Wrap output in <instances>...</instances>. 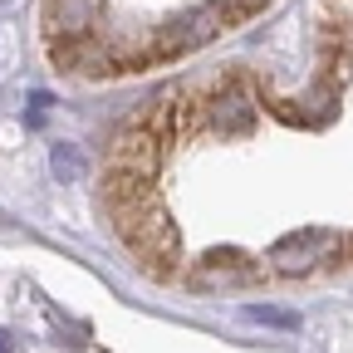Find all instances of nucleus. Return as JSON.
I'll list each match as a JSON object with an SVG mask.
<instances>
[{
  "mask_svg": "<svg viewBox=\"0 0 353 353\" xmlns=\"http://www.w3.org/2000/svg\"><path fill=\"white\" fill-rule=\"evenodd\" d=\"M103 196H108V206H113V211H128V206L152 201V196H157L152 172H143V167H118V162H113L108 182H103Z\"/></svg>",
  "mask_w": 353,
  "mask_h": 353,
  "instance_id": "nucleus-6",
  "label": "nucleus"
},
{
  "mask_svg": "<svg viewBox=\"0 0 353 353\" xmlns=\"http://www.w3.org/2000/svg\"><path fill=\"white\" fill-rule=\"evenodd\" d=\"M167 148L157 143V132L148 128V118H132L123 132H118V143H113V162L118 167H143V172H157V157Z\"/></svg>",
  "mask_w": 353,
  "mask_h": 353,
  "instance_id": "nucleus-4",
  "label": "nucleus"
},
{
  "mask_svg": "<svg viewBox=\"0 0 353 353\" xmlns=\"http://www.w3.org/2000/svg\"><path fill=\"white\" fill-rule=\"evenodd\" d=\"M270 270L275 275H304V270H314V265L324 260H339V231L329 226H304V231H290L270 245Z\"/></svg>",
  "mask_w": 353,
  "mask_h": 353,
  "instance_id": "nucleus-1",
  "label": "nucleus"
},
{
  "mask_svg": "<svg viewBox=\"0 0 353 353\" xmlns=\"http://www.w3.org/2000/svg\"><path fill=\"white\" fill-rule=\"evenodd\" d=\"M245 319H255V324H280V329H294V314H285V309H260V304H250V309H245Z\"/></svg>",
  "mask_w": 353,
  "mask_h": 353,
  "instance_id": "nucleus-8",
  "label": "nucleus"
},
{
  "mask_svg": "<svg viewBox=\"0 0 353 353\" xmlns=\"http://www.w3.org/2000/svg\"><path fill=\"white\" fill-rule=\"evenodd\" d=\"M10 348H15V343H10V334H6V329H0V353H10Z\"/></svg>",
  "mask_w": 353,
  "mask_h": 353,
  "instance_id": "nucleus-9",
  "label": "nucleus"
},
{
  "mask_svg": "<svg viewBox=\"0 0 353 353\" xmlns=\"http://www.w3.org/2000/svg\"><path fill=\"white\" fill-rule=\"evenodd\" d=\"M50 162H54V172L64 176V182H79V176H83V152H79L74 143H54Z\"/></svg>",
  "mask_w": 353,
  "mask_h": 353,
  "instance_id": "nucleus-7",
  "label": "nucleus"
},
{
  "mask_svg": "<svg viewBox=\"0 0 353 353\" xmlns=\"http://www.w3.org/2000/svg\"><path fill=\"white\" fill-rule=\"evenodd\" d=\"M196 108H201V103H192L187 94H167V99H157V108L148 113V128L157 132V143H162V148H172V143H182L187 132H192Z\"/></svg>",
  "mask_w": 353,
  "mask_h": 353,
  "instance_id": "nucleus-5",
  "label": "nucleus"
},
{
  "mask_svg": "<svg viewBox=\"0 0 353 353\" xmlns=\"http://www.w3.org/2000/svg\"><path fill=\"white\" fill-rule=\"evenodd\" d=\"M201 285H250V280H265L270 275V265L265 260H250L241 250H211L196 260V270H192Z\"/></svg>",
  "mask_w": 353,
  "mask_h": 353,
  "instance_id": "nucleus-3",
  "label": "nucleus"
},
{
  "mask_svg": "<svg viewBox=\"0 0 353 353\" xmlns=\"http://www.w3.org/2000/svg\"><path fill=\"white\" fill-rule=\"evenodd\" d=\"M206 113H211V123L226 132V138H241V132H250V123H255V94H250L241 79H226L211 94Z\"/></svg>",
  "mask_w": 353,
  "mask_h": 353,
  "instance_id": "nucleus-2",
  "label": "nucleus"
}]
</instances>
